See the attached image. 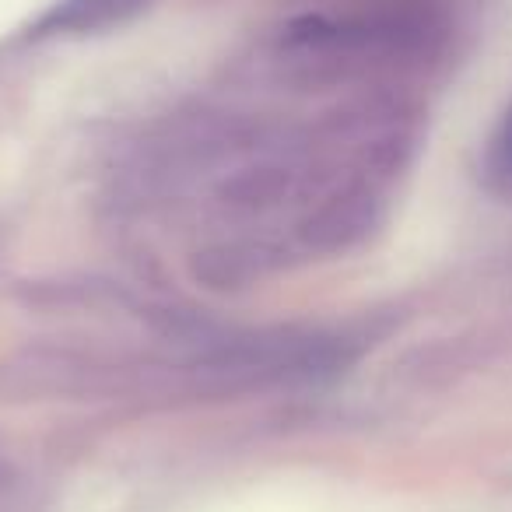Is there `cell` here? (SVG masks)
<instances>
[{
  "label": "cell",
  "mask_w": 512,
  "mask_h": 512,
  "mask_svg": "<svg viewBox=\"0 0 512 512\" xmlns=\"http://www.w3.org/2000/svg\"><path fill=\"white\" fill-rule=\"evenodd\" d=\"M498 155H502V165L512 172V123H509V130H505V137H502V148H498Z\"/></svg>",
  "instance_id": "cell-2"
},
{
  "label": "cell",
  "mask_w": 512,
  "mask_h": 512,
  "mask_svg": "<svg viewBox=\"0 0 512 512\" xmlns=\"http://www.w3.org/2000/svg\"><path fill=\"white\" fill-rule=\"evenodd\" d=\"M144 8V0H57L39 29L50 32H95L106 29L113 22L137 15Z\"/></svg>",
  "instance_id": "cell-1"
}]
</instances>
